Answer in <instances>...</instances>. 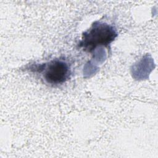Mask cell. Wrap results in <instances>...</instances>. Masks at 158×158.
I'll return each mask as SVG.
<instances>
[{"label": "cell", "instance_id": "obj_1", "mask_svg": "<svg viewBox=\"0 0 158 158\" xmlns=\"http://www.w3.org/2000/svg\"><path fill=\"white\" fill-rule=\"evenodd\" d=\"M118 36L115 28L106 22L96 21L85 31L78 43V47L87 52H93L98 47L109 48Z\"/></svg>", "mask_w": 158, "mask_h": 158}, {"label": "cell", "instance_id": "obj_2", "mask_svg": "<svg viewBox=\"0 0 158 158\" xmlns=\"http://www.w3.org/2000/svg\"><path fill=\"white\" fill-rule=\"evenodd\" d=\"M30 70L41 75L44 81L52 86H58L65 83L71 75L69 64L65 59L60 58L43 64H33Z\"/></svg>", "mask_w": 158, "mask_h": 158}]
</instances>
